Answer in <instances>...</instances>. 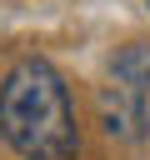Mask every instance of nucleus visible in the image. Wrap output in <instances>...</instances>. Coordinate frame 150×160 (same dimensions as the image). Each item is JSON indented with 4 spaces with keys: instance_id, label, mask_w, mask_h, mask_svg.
<instances>
[{
    "instance_id": "1",
    "label": "nucleus",
    "mask_w": 150,
    "mask_h": 160,
    "mask_svg": "<svg viewBox=\"0 0 150 160\" xmlns=\"http://www.w3.org/2000/svg\"><path fill=\"white\" fill-rule=\"evenodd\" d=\"M0 140L25 160H70L75 155V110L70 90L45 60H15L0 80Z\"/></svg>"
},
{
    "instance_id": "2",
    "label": "nucleus",
    "mask_w": 150,
    "mask_h": 160,
    "mask_svg": "<svg viewBox=\"0 0 150 160\" xmlns=\"http://www.w3.org/2000/svg\"><path fill=\"white\" fill-rule=\"evenodd\" d=\"M100 110H105V130H110V135L135 140V135L145 130V95H135V90H125V85H115V80L105 85Z\"/></svg>"
},
{
    "instance_id": "3",
    "label": "nucleus",
    "mask_w": 150,
    "mask_h": 160,
    "mask_svg": "<svg viewBox=\"0 0 150 160\" xmlns=\"http://www.w3.org/2000/svg\"><path fill=\"white\" fill-rule=\"evenodd\" d=\"M115 85L150 100V45H130V50L115 55Z\"/></svg>"
}]
</instances>
